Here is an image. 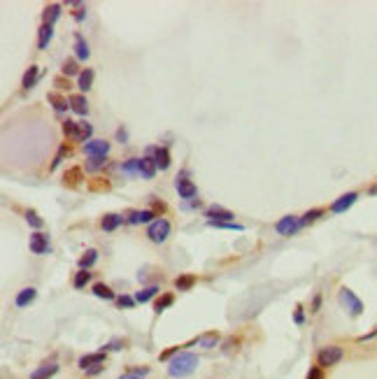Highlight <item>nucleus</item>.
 Masks as SVG:
<instances>
[{
  "mask_svg": "<svg viewBox=\"0 0 377 379\" xmlns=\"http://www.w3.org/2000/svg\"><path fill=\"white\" fill-rule=\"evenodd\" d=\"M198 356L191 352H180L175 356V359L170 361V366H168V375L170 377H175V379H182V377H188V375L194 373L196 368H198Z\"/></svg>",
  "mask_w": 377,
  "mask_h": 379,
  "instance_id": "f257e3e1",
  "label": "nucleus"
},
{
  "mask_svg": "<svg viewBox=\"0 0 377 379\" xmlns=\"http://www.w3.org/2000/svg\"><path fill=\"white\" fill-rule=\"evenodd\" d=\"M340 361H342V347H338V345L324 347L322 352L316 354V363H319V368L338 366Z\"/></svg>",
  "mask_w": 377,
  "mask_h": 379,
  "instance_id": "f03ea898",
  "label": "nucleus"
},
{
  "mask_svg": "<svg viewBox=\"0 0 377 379\" xmlns=\"http://www.w3.org/2000/svg\"><path fill=\"white\" fill-rule=\"evenodd\" d=\"M168 235H170V221H168V219H156L154 224H149L147 237L152 240V242L161 244V242H166V240H168Z\"/></svg>",
  "mask_w": 377,
  "mask_h": 379,
  "instance_id": "7ed1b4c3",
  "label": "nucleus"
},
{
  "mask_svg": "<svg viewBox=\"0 0 377 379\" xmlns=\"http://www.w3.org/2000/svg\"><path fill=\"white\" fill-rule=\"evenodd\" d=\"M340 305L342 307H347V312H350L352 317H358L361 312H364V303L354 296V291H350V289H340Z\"/></svg>",
  "mask_w": 377,
  "mask_h": 379,
  "instance_id": "20e7f679",
  "label": "nucleus"
},
{
  "mask_svg": "<svg viewBox=\"0 0 377 379\" xmlns=\"http://www.w3.org/2000/svg\"><path fill=\"white\" fill-rule=\"evenodd\" d=\"M186 172H182V175H177L175 179V189L177 193H180V198H184V200H196V193H198V189H196V184L191 182V179H186Z\"/></svg>",
  "mask_w": 377,
  "mask_h": 379,
  "instance_id": "39448f33",
  "label": "nucleus"
},
{
  "mask_svg": "<svg viewBox=\"0 0 377 379\" xmlns=\"http://www.w3.org/2000/svg\"><path fill=\"white\" fill-rule=\"evenodd\" d=\"M300 228H303V226H300V219H296L294 214H286V217H282V219H280V221L275 224V230L280 233V235H284V237L296 235Z\"/></svg>",
  "mask_w": 377,
  "mask_h": 379,
  "instance_id": "423d86ee",
  "label": "nucleus"
},
{
  "mask_svg": "<svg viewBox=\"0 0 377 379\" xmlns=\"http://www.w3.org/2000/svg\"><path fill=\"white\" fill-rule=\"evenodd\" d=\"M30 251L38 254V256H44L52 251V244H49V235L44 233H33L30 235Z\"/></svg>",
  "mask_w": 377,
  "mask_h": 379,
  "instance_id": "0eeeda50",
  "label": "nucleus"
},
{
  "mask_svg": "<svg viewBox=\"0 0 377 379\" xmlns=\"http://www.w3.org/2000/svg\"><path fill=\"white\" fill-rule=\"evenodd\" d=\"M205 217H208V221H233L236 214H233L230 210L219 207V205H210L208 210H205Z\"/></svg>",
  "mask_w": 377,
  "mask_h": 379,
  "instance_id": "6e6552de",
  "label": "nucleus"
},
{
  "mask_svg": "<svg viewBox=\"0 0 377 379\" xmlns=\"http://www.w3.org/2000/svg\"><path fill=\"white\" fill-rule=\"evenodd\" d=\"M108 151H110V142H105V140H88L84 144V154L86 156H108Z\"/></svg>",
  "mask_w": 377,
  "mask_h": 379,
  "instance_id": "1a4fd4ad",
  "label": "nucleus"
},
{
  "mask_svg": "<svg viewBox=\"0 0 377 379\" xmlns=\"http://www.w3.org/2000/svg\"><path fill=\"white\" fill-rule=\"evenodd\" d=\"M356 193H354V191H352V193H344V196H340L336 200V203L330 205V212H336V214H342V212H347L352 207V205L356 203Z\"/></svg>",
  "mask_w": 377,
  "mask_h": 379,
  "instance_id": "9d476101",
  "label": "nucleus"
},
{
  "mask_svg": "<svg viewBox=\"0 0 377 379\" xmlns=\"http://www.w3.org/2000/svg\"><path fill=\"white\" fill-rule=\"evenodd\" d=\"M156 219H154V212L152 210H135V212H130L128 214V224H133V226H138V224H154Z\"/></svg>",
  "mask_w": 377,
  "mask_h": 379,
  "instance_id": "9b49d317",
  "label": "nucleus"
},
{
  "mask_svg": "<svg viewBox=\"0 0 377 379\" xmlns=\"http://www.w3.org/2000/svg\"><path fill=\"white\" fill-rule=\"evenodd\" d=\"M105 363V354L98 352V354H86V356H82L80 359V368L82 370H91L96 366H102Z\"/></svg>",
  "mask_w": 377,
  "mask_h": 379,
  "instance_id": "f8f14e48",
  "label": "nucleus"
},
{
  "mask_svg": "<svg viewBox=\"0 0 377 379\" xmlns=\"http://www.w3.org/2000/svg\"><path fill=\"white\" fill-rule=\"evenodd\" d=\"M74 56H77V61H86L91 56V49H88L86 40L82 37V33H74Z\"/></svg>",
  "mask_w": 377,
  "mask_h": 379,
  "instance_id": "ddd939ff",
  "label": "nucleus"
},
{
  "mask_svg": "<svg viewBox=\"0 0 377 379\" xmlns=\"http://www.w3.org/2000/svg\"><path fill=\"white\" fill-rule=\"evenodd\" d=\"M156 170H158V165H156V161L152 158V156H144V158H140V175L144 177V179H154Z\"/></svg>",
  "mask_w": 377,
  "mask_h": 379,
  "instance_id": "4468645a",
  "label": "nucleus"
},
{
  "mask_svg": "<svg viewBox=\"0 0 377 379\" xmlns=\"http://www.w3.org/2000/svg\"><path fill=\"white\" fill-rule=\"evenodd\" d=\"M68 100H70V109H72L74 114H80V116L88 114V102L84 95H70Z\"/></svg>",
  "mask_w": 377,
  "mask_h": 379,
  "instance_id": "2eb2a0df",
  "label": "nucleus"
},
{
  "mask_svg": "<svg viewBox=\"0 0 377 379\" xmlns=\"http://www.w3.org/2000/svg\"><path fill=\"white\" fill-rule=\"evenodd\" d=\"M38 298V291H35L33 286H28V289H21L19 293H16V307H28V305L33 303V300Z\"/></svg>",
  "mask_w": 377,
  "mask_h": 379,
  "instance_id": "dca6fc26",
  "label": "nucleus"
},
{
  "mask_svg": "<svg viewBox=\"0 0 377 379\" xmlns=\"http://www.w3.org/2000/svg\"><path fill=\"white\" fill-rule=\"evenodd\" d=\"M56 373H58V366H56V363H44V366H40L30 375V379H52Z\"/></svg>",
  "mask_w": 377,
  "mask_h": 379,
  "instance_id": "f3484780",
  "label": "nucleus"
},
{
  "mask_svg": "<svg viewBox=\"0 0 377 379\" xmlns=\"http://www.w3.org/2000/svg\"><path fill=\"white\" fill-rule=\"evenodd\" d=\"M54 37V26H47V23H42V28L38 30V47L40 49H47L49 42Z\"/></svg>",
  "mask_w": 377,
  "mask_h": 379,
  "instance_id": "a211bd4d",
  "label": "nucleus"
},
{
  "mask_svg": "<svg viewBox=\"0 0 377 379\" xmlns=\"http://www.w3.org/2000/svg\"><path fill=\"white\" fill-rule=\"evenodd\" d=\"M154 161H156V165H158V170H168L170 168V151L166 149V147H158V149L154 151Z\"/></svg>",
  "mask_w": 377,
  "mask_h": 379,
  "instance_id": "6ab92c4d",
  "label": "nucleus"
},
{
  "mask_svg": "<svg viewBox=\"0 0 377 379\" xmlns=\"http://www.w3.org/2000/svg\"><path fill=\"white\" fill-rule=\"evenodd\" d=\"M38 77H40V68H38V65H30V68L26 70L24 79H21V86H24V88H33L35 81H38Z\"/></svg>",
  "mask_w": 377,
  "mask_h": 379,
  "instance_id": "aec40b11",
  "label": "nucleus"
},
{
  "mask_svg": "<svg viewBox=\"0 0 377 379\" xmlns=\"http://www.w3.org/2000/svg\"><path fill=\"white\" fill-rule=\"evenodd\" d=\"M42 16H44V23H47V26H54L56 21H58V16H61V5H58V2L49 5L47 9H44V14H42Z\"/></svg>",
  "mask_w": 377,
  "mask_h": 379,
  "instance_id": "412c9836",
  "label": "nucleus"
},
{
  "mask_svg": "<svg viewBox=\"0 0 377 379\" xmlns=\"http://www.w3.org/2000/svg\"><path fill=\"white\" fill-rule=\"evenodd\" d=\"M122 221H124V217H119V214H105L102 217V221H100V226H102V230H116L119 226H122Z\"/></svg>",
  "mask_w": 377,
  "mask_h": 379,
  "instance_id": "4be33fe9",
  "label": "nucleus"
},
{
  "mask_svg": "<svg viewBox=\"0 0 377 379\" xmlns=\"http://www.w3.org/2000/svg\"><path fill=\"white\" fill-rule=\"evenodd\" d=\"M94 77H96V72L91 68L82 70V75L77 77V86H80L82 91H88V88H91V84H94Z\"/></svg>",
  "mask_w": 377,
  "mask_h": 379,
  "instance_id": "5701e85b",
  "label": "nucleus"
},
{
  "mask_svg": "<svg viewBox=\"0 0 377 379\" xmlns=\"http://www.w3.org/2000/svg\"><path fill=\"white\" fill-rule=\"evenodd\" d=\"M96 261H98V251H96V249H86V251H84V256L80 258V268H82V270H88L91 265H96Z\"/></svg>",
  "mask_w": 377,
  "mask_h": 379,
  "instance_id": "b1692460",
  "label": "nucleus"
},
{
  "mask_svg": "<svg viewBox=\"0 0 377 379\" xmlns=\"http://www.w3.org/2000/svg\"><path fill=\"white\" fill-rule=\"evenodd\" d=\"M94 296H98V298H102V300H114V291L110 289V286H105V284H94Z\"/></svg>",
  "mask_w": 377,
  "mask_h": 379,
  "instance_id": "393cba45",
  "label": "nucleus"
},
{
  "mask_svg": "<svg viewBox=\"0 0 377 379\" xmlns=\"http://www.w3.org/2000/svg\"><path fill=\"white\" fill-rule=\"evenodd\" d=\"M194 284H196V277H194V275H182V277L175 279V289H177V291H188V289H191Z\"/></svg>",
  "mask_w": 377,
  "mask_h": 379,
  "instance_id": "a878e982",
  "label": "nucleus"
},
{
  "mask_svg": "<svg viewBox=\"0 0 377 379\" xmlns=\"http://www.w3.org/2000/svg\"><path fill=\"white\" fill-rule=\"evenodd\" d=\"M156 293H158V286H147V289H142V291L135 296V303H149Z\"/></svg>",
  "mask_w": 377,
  "mask_h": 379,
  "instance_id": "bb28decb",
  "label": "nucleus"
},
{
  "mask_svg": "<svg viewBox=\"0 0 377 379\" xmlns=\"http://www.w3.org/2000/svg\"><path fill=\"white\" fill-rule=\"evenodd\" d=\"M63 133H66L68 137H74V140H80V123L77 121H63Z\"/></svg>",
  "mask_w": 377,
  "mask_h": 379,
  "instance_id": "cd10ccee",
  "label": "nucleus"
},
{
  "mask_svg": "<svg viewBox=\"0 0 377 379\" xmlns=\"http://www.w3.org/2000/svg\"><path fill=\"white\" fill-rule=\"evenodd\" d=\"M216 342H219V335H216V333H208V335L198 338V347H205V349H212V347H216Z\"/></svg>",
  "mask_w": 377,
  "mask_h": 379,
  "instance_id": "c85d7f7f",
  "label": "nucleus"
},
{
  "mask_svg": "<svg viewBox=\"0 0 377 379\" xmlns=\"http://www.w3.org/2000/svg\"><path fill=\"white\" fill-rule=\"evenodd\" d=\"M88 279H91V272H88V270H80L77 275H74V279H72L74 289H84V286L88 284Z\"/></svg>",
  "mask_w": 377,
  "mask_h": 379,
  "instance_id": "c756f323",
  "label": "nucleus"
},
{
  "mask_svg": "<svg viewBox=\"0 0 377 379\" xmlns=\"http://www.w3.org/2000/svg\"><path fill=\"white\" fill-rule=\"evenodd\" d=\"M49 102H54L56 112H66V109L70 107V100H63L61 95H56V93H49Z\"/></svg>",
  "mask_w": 377,
  "mask_h": 379,
  "instance_id": "7c9ffc66",
  "label": "nucleus"
},
{
  "mask_svg": "<svg viewBox=\"0 0 377 379\" xmlns=\"http://www.w3.org/2000/svg\"><path fill=\"white\" fill-rule=\"evenodd\" d=\"M175 303V298H172V293H166V296H163V298H158L156 300V305H154V310L158 312V314H161L163 310H168L170 305Z\"/></svg>",
  "mask_w": 377,
  "mask_h": 379,
  "instance_id": "2f4dec72",
  "label": "nucleus"
},
{
  "mask_svg": "<svg viewBox=\"0 0 377 379\" xmlns=\"http://www.w3.org/2000/svg\"><path fill=\"white\" fill-rule=\"evenodd\" d=\"M63 75L66 77H80L82 72H80V68H77V61H72V58H68L66 63H63Z\"/></svg>",
  "mask_w": 377,
  "mask_h": 379,
  "instance_id": "473e14b6",
  "label": "nucleus"
},
{
  "mask_svg": "<svg viewBox=\"0 0 377 379\" xmlns=\"http://www.w3.org/2000/svg\"><path fill=\"white\" fill-rule=\"evenodd\" d=\"M105 165V156H88V163H86V170L88 172H96Z\"/></svg>",
  "mask_w": 377,
  "mask_h": 379,
  "instance_id": "72a5a7b5",
  "label": "nucleus"
},
{
  "mask_svg": "<svg viewBox=\"0 0 377 379\" xmlns=\"http://www.w3.org/2000/svg\"><path fill=\"white\" fill-rule=\"evenodd\" d=\"M324 214V210H319V207H316V210H310V212H305L303 217H300V226H308V224H312V221H316V219L322 217Z\"/></svg>",
  "mask_w": 377,
  "mask_h": 379,
  "instance_id": "f704fd0d",
  "label": "nucleus"
},
{
  "mask_svg": "<svg viewBox=\"0 0 377 379\" xmlns=\"http://www.w3.org/2000/svg\"><path fill=\"white\" fill-rule=\"evenodd\" d=\"M26 221L33 226V228H42V226H44V219H40V214H38V212H33V210L26 212Z\"/></svg>",
  "mask_w": 377,
  "mask_h": 379,
  "instance_id": "c9c22d12",
  "label": "nucleus"
},
{
  "mask_svg": "<svg viewBox=\"0 0 377 379\" xmlns=\"http://www.w3.org/2000/svg\"><path fill=\"white\" fill-rule=\"evenodd\" d=\"M91 133H94V128H91V123L80 121V142H84V144H86V142H88V137H91Z\"/></svg>",
  "mask_w": 377,
  "mask_h": 379,
  "instance_id": "e433bc0d",
  "label": "nucleus"
},
{
  "mask_svg": "<svg viewBox=\"0 0 377 379\" xmlns=\"http://www.w3.org/2000/svg\"><path fill=\"white\" fill-rule=\"evenodd\" d=\"M122 170L124 172H138V175H140V158H128L122 165Z\"/></svg>",
  "mask_w": 377,
  "mask_h": 379,
  "instance_id": "4c0bfd02",
  "label": "nucleus"
},
{
  "mask_svg": "<svg viewBox=\"0 0 377 379\" xmlns=\"http://www.w3.org/2000/svg\"><path fill=\"white\" fill-rule=\"evenodd\" d=\"M66 154H68V147H66V144H63L61 149H58V154H56L54 163H52V170H56V168H58V165H61V161H63V156H66Z\"/></svg>",
  "mask_w": 377,
  "mask_h": 379,
  "instance_id": "58836bf2",
  "label": "nucleus"
},
{
  "mask_svg": "<svg viewBox=\"0 0 377 379\" xmlns=\"http://www.w3.org/2000/svg\"><path fill=\"white\" fill-rule=\"evenodd\" d=\"M116 305H119V307H133L135 305V298H130V296H122V298H116Z\"/></svg>",
  "mask_w": 377,
  "mask_h": 379,
  "instance_id": "ea45409f",
  "label": "nucleus"
},
{
  "mask_svg": "<svg viewBox=\"0 0 377 379\" xmlns=\"http://www.w3.org/2000/svg\"><path fill=\"white\" fill-rule=\"evenodd\" d=\"M80 175H82V172H80V170H77V168H74V170H70V172H68V175H66V184H68V179H70V184H77Z\"/></svg>",
  "mask_w": 377,
  "mask_h": 379,
  "instance_id": "a19ab883",
  "label": "nucleus"
},
{
  "mask_svg": "<svg viewBox=\"0 0 377 379\" xmlns=\"http://www.w3.org/2000/svg\"><path fill=\"white\" fill-rule=\"evenodd\" d=\"M308 379H324L322 368H319V366H316V368H310V373H308Z\"/></svg>",
  "mask_w": 377,
  "mask_h": 379,
  "instance_id": "79ce46f5",
  "label": "nucleus"
},
{
  "mask_svg": "<svg viewBox=\"0 0 377 379\" xmlns=\"http://www.w3.org/2000/svg\"><path fill=\"white\" fill-rule=\"evenodd\" d=\"M124 345H126L124 340H112L110 345H105V349H112V352H119V349H122Z\"/></svg>",
  "mask_w": 377,
  "mask_h": 379,
  "instance_id": "37998d69",
  "label": "nucleus"
},
{
  "mask_svg": "<svg viewBox=\"0 0 377 379\" xmlns=\"http://www.w3.org/2000/svg\"><path fill=\"white\" fill-rule=\"evenodd\" d=\"M177 354H180V347H170L168 352H163V354H161V361H168L170 356H177Z\"/></svg>",
  "mask_w": 377,
  "mask_h": 379,
  "instance_id": "c03bdc74",
  "label": "nucleus"
},
{
  "mask_svg": "<svg viewBox=\"0 0 377 379\" xmlns=\"http://www.w3.org/2000/svg\"><path fill=\"white\" fill-rule=\"evenodd\" d=\"M74 21H84L86 19V7H80V9H74Z\"/></svg>",
  "mask_w": 377,
  "mask_h": 379,
  "instance_id": "a18cd8bd",
  "label": "nucleus"
},
{
  "mask_svg": "<svg viewBox=\"0 0 377 379\" xmlns=\"http://www.w3.org/2000/svg\"><path fill=\"white\" fill-rule=\"evenodd\" d=\"M119 379H144V375H140V373H135V370H128L124 377H119Z\"/></svg>",
  "mask_w": 377,
  "mask_h": 379,
  "instance_id": "49530a36",
  "label": "nucleus"
},
{
  "mask_svg": "<svg viewBox=\"0 0 377 379\" xmlns=\"http://www.w3.org/2000/svg\"><path fill=\"white\" fill-rule=\"evenodd\" d=\"M116 140H119V142H126V140H128V133H126V130H124V128H119V130H116Z\"/></svg>",
  "mask_w": 377,
  "mask_h": 379,
  "instance_id": "de8ad7c7",
  "label": "nucleus"
},
{
  "mask_svg": "<svg viewBox=\"0 0 377 379\" xmlns=\"http://www.w3.org/2000/svg\"><path fill=\"white\" fill-rule=\"evenodd\" d=\"M294 319H296V324H303V321H305V314H303V307H298V310H296V317H294Z\"/></svg>",
  "mask_w": 377,
  "mask_h": 379,
  "instance_id": "09e8293b",
  "label": "nucleus"
},
{
  "mask_svg": "<svg viewBox=\"0 0 377 379\" xmlns=\"http://www.w3.org/2000/svg\"><path fill=\"white\" fill-rule=\"evenodd\" d=\"M319 305H322V296H314V300H312V312H319Z\"/></svg>",
  "mask_w": 377,
  "mask_h": 379,
  "instance_id": "8fccbe9b",
  "label": "nucleus"
},
{
  "mask_svg": "<svg viewBox=\"0 0 377 379\" xmlns=\"http://www.w3.org/2000/svg\"><path fill=\"white\" fill-rule=\"evenodd\" d=\"M102 370V366H96V368H91V370H86V375H98Z\"/></svg>",
  "mask_w": 377,
  "mask_h": 379,
  "instance_id": "3c124183",
  "label": "nucleus"
},
{
  "mask_svg": "<svg viewBox=\"0 0 377 379\" xmlns=\"http://www.w3.org/2000/svg\"><path fill=\"white\" fill-rule=\"evenodd\" d=\"M56 86H58V88H68L70 84H66V79H56Z\"/></svg>",
  "mask_w": 377,
  "mask_h": 379,
  "instance_id": "603ef678",
  "label": "nucleus"
},
{
  "mask_svg": "<svg viewBox=\"0 0 377 379\" xmlns=\"http://www.w3.org/2000/svg\"><path fill=\"white\" fill-rule=\"evenodd\" d=\"M370 193H377V186H372V189H370Z\"/></svg>",
  "mask_w": 377,
  "mask_h": 379,
  "instance_id": "864d4df0",
  "label": "nucleus"
}]
</instances>
